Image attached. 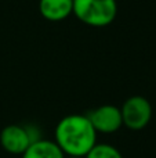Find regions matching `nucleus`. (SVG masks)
I'll list each match as a JSON object with an SVG mask.
<instances>
[{
  "label": "nucleus",
  "instance_id": "f257e3e1",
  "mask_svg": "<svg viewBox=\"0 0 156 158\" xmlns=\"http://www.w3.org/2000/svg\"><path fill=\"white\" fill-rule=\"evenodd\" d=\"M55 143L66 156L86 157L97 144V132L86 114H72L57 123Z\"/></svg>",
  "mask_w": 156,
  "mask_h": 158
},
{
  "label": "nucleus",
  "instance_id": "f03ea898",
  "mask_svg": "<svg viewBox=\"0 0 156 158\" xmlns=\"http://www.w3.org/2000/svg\"><path fill=\"white\" fill-rule=\"evenodd\" d=\"M72 14L88 27H108L116 18L118 3L116 0H73Z\"/></svg>",
  "mask_w": 156,
  "mask_h": 158
},
{
  "label": "nucleus",
  "instance_id": "7ed1b4c3",
  "mask_svg": "<svg viewBox=\"0 0 156 158\" xmlns=\"http://www.w3.org/2000/svg\"><path fill=\"white\" fill-rule=\"evenodd\" d=\"M123 125L131 131L144 129L152 118V106L142 96H131L120 108Z\"/></svg>",
  "mask_w": 156,
  "mask_h": 158
},
{
  "label": "nucleus",
  "instance_id": "20e7f679",
  "mask_svg": "<svg viewBox=\"0 0 156 158\" xmlns=\"http://www.w3.org/2000/svg\"><path fill=\"white\" fill-rule=\"evenodd\" d=\"M93 123L96 132H101V133H113V132L119 131L123 125V119H122V112L120 108L116 106H111V104H105V106L97 107V108L91 110L86 114Z\"/></svg>",
  "mask_w": 156,
  "mask_h": 158
},
{
  "label": "nucleus",
  "instance_id": "39448f33",
  "mask_svg": "<svg viewBox=\"0 0 156 158\" xmlns=\"http://www.w3.org/2000/svg\"><path fill=\"white\" fill-rule=\"evenodd\" d=\"M0 143L7 153L24 154L33 140L28 126L8 125L0 133Z\"/></svg>",
  "mask_w": 156,
  "mask_h": 158
},
{
  "label": "nucleus",
  "instance_id": "423d86ee",
  "mask_svg": "<svg viewBox=\"0 0 156 158\" xmlns=\"http://www.w3.org/2000/svg\"><path fill=\"white\" fill-rule=\"evenodd\" d=\"M39 11L49 21H62L73 13V0H40Z\"/></svg>",
  "mask_w": 156,
  "mask_h": 158
},
{
  "label": "nucleus",
  "instance_id": "0eeeda50",
  "mask_svg": "<svg viewBox=\"0 0 156 158\" xmlns=\"http://www.w3.org/2000/svg\"><path fill=\"white\" fill-rule=\"evenodd\" d=\"M22 158H65V154L55 142L39 139L30 143L26 151L22 154Z\"/></svg>",
  "mask_w": 156,
  "mask_h": 158
},
{
  "label": "nucleus",
  "instance_id": "6e6552de",
  "mask_svg": "<svg viewBox=\"0 0 156 158\" xmlns=\"http://www.w3.org/2000/svg\"><path fill=\"white\" fill-rule=\"evenodd\" d=\"M84 158H123L116 147L107 143H97Z\"/></svg>",
  "mask_w": 156,
  "mask_h": 158
},
{
  "label": "nucleus",
  "instance_id": "1a4fd4ad",
  "mask_svg": "<svg viewBox=\"0 0 156 158\" xmlns=\"http://www.w3.org/2000/svg\"><path fill=\"white\" fill-rule=\"evenodd\" d=\"M65 158H84V157H72V156H68V157H65Z\"/></svg>",
  "mask_w": 156,
  "mask_h": 158
}]
</instances>
